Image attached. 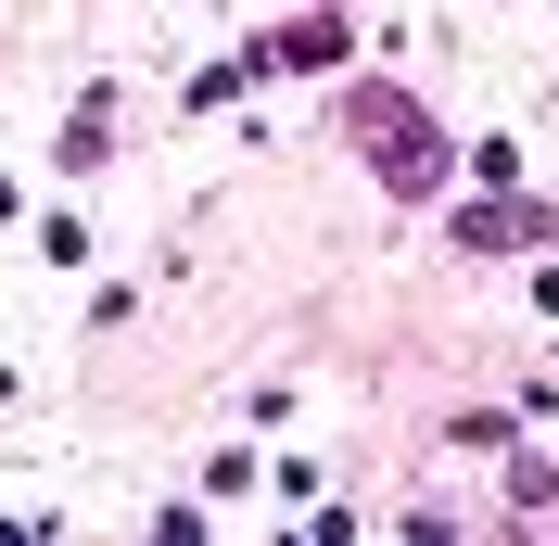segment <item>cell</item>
Instances as JSON below:
<instances>
[{"mask_svg": "<svg viewBox=\"0 0 559 546\" xmlns=\"http://www.w3.org/2000/svg\"><path fill=\"white\" fill-rule=\"evenodd\" d=\"M356 140L382 153V178H394V191H432V178H445V153H432L419 103H394V90H369V103H356Z\"/></svg>", "mask_w": 559, "mask_h": 546, "instance_id": "1", "label": "cell"}, {"mask_svg": "<svg viewBox=\"0 0 559 546\" xmlns=\"http://www.w3.org/2000/svg\"><path fill=\"white\" fill-rule=\"evenodd\" d=\"M331 51H344V26H331V13H306V26L267 51V64H331Z\"/></svg>", "mask_w": 559, "mask_h": 546, "instance_id": "2", "label": "cell"}]
</instances>
